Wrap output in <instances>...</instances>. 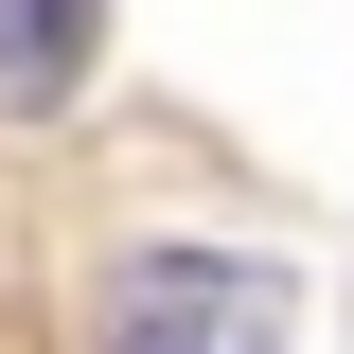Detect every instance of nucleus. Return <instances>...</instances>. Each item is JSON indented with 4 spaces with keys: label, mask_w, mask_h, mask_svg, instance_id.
<instances>
[{
    "label": "nucleus",
    "mask_w": 354,
    "mask_h": 354,
    "mask_svg": "<svg viewBox=\"0 0 354 354\" xmlns=\"http://www.w3.org/2000/svg\"><path fill=\"white\" fill-rule=\"evenodd\" d=\"M88 337L106 354H283V266H248V248H124Z\"/></svg>",
    "instance_id": "1"
},
{
    "label": "nucleus",
    "mask_w": 354,
    "mask_h": 354,
    "mask_svg": "<svg viewBox=\"0 0 354 354\" xmlns=\"http://www.w3.org/2000/svg\"><path fill=\"white\" fill-rule=\"evenodd\" d=\"M106 53V0H0V106H71Z\"/></svg>",
    "instance_id": "2"
}]
</instances>
